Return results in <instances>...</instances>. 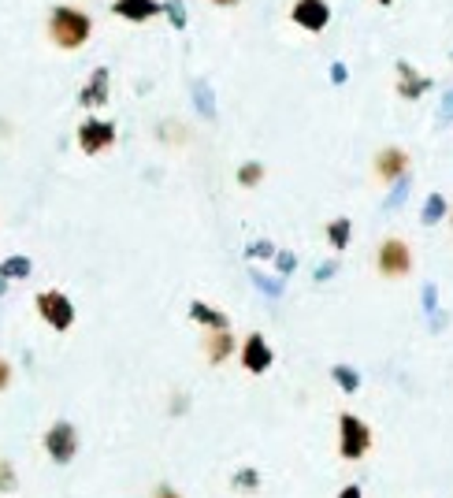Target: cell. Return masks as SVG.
<instances>
[{
  "label": "cell",
  "mask_w": 453,
  "mask_h": 498,
  "mask_svg": "<svg viewBox=\"0 0 453 498\" xmlns=\"http://www.w3.org/2000/svg\"><path fill=\"white\" fill-rule=\"evenodd\" d=\"M93 34V22L86 12L71 8V4H60L53 8V15H48V38H53L56 48H64V53H74V48H82Z\"/></svg>",
  "instance_id": "1"
},
{
  "label": "cell",
  "mask_w": 453,
  "mask_h": 498,
  "mask_svg": "<svg viewBox=\"0 0 453 498\" xmlns=\"http://www.w3.org/2000/svg\"><path fill=\"white\" fill-rule=\"evenodd\" d=\"M372 451V428L357 413H342L338 416V454L346 461H361Z\"/></svg>",
  "instance_id": "2"
},
{
  "label": "cell",
  "mask_w": 453,
  "mask_h": 498,
  "mask_svg": "<svg viewBox=\"0 0 453 498\" xmlns=\"http://www.w3.org/2000/svg\"><path fill=\"white\" fill-rule=\"evenodd\" d=\"M34 305H38V316L48 323L53 331H67L71 323H74V305H71V297L64 290H41L34 297Z\"/></svg>",
  "instance_id": "3"
},
{
  "label": "cell",
  "mask_w": 453,
  "mask_h": 498,
  "mask_svg": "<svg viewBox=\"0 0 453 498\" xmlns=\"http://www.w3.org/2000/svg\"><path fill=\"white\" fill-rule=\"evenodd\" d=\"M375 268H380V276H387V279L409 276V271H413V249H409V242L387 238L380 245V253H375Z\"/></svg>",
  "instance_id": "4"
},
{
  "label": "cell",
  "mask_w": 453,
  "mask_h": 498,
  "mask_svg": "<svg viewBox=\"0 0 453 498\" xmlns=\"http://www.w3.org/2000/svg\"><path fill=\"white\" fill-rule=\"evenodd\" d=\"M45 451L56 465H67L74 454H79V432H74V425L56 420V425L45 432Z\"/></svg>",
  "instance_id": "5"
},
{
  "label": "cell",
  "mask_w": 453,
  "mask_h": 498,
  "mask_svg": "<svg viewBox=\"0 0 453 498\" xmlns=\"http://www.w3.org/2000/svg\"><path fill=\"white\" fill-rule=\"evenodd\" d=\"M290 22L309 34H320V30H327V22H331V4H327V0H294Z\"/></svg>",
  "instance_id": "6"
},
{
  "label": "cell",
  "mask_w": 453,
  "mask_h": 498,
  "mask_svg": "<svg viewBox=\"0 0 453 498\" xmlns=\"http://www.w3.org/2000/svg\"><path fill=\"white\" fill-rule=\"evenodd\" d=\"M112 145H115V127L108 119H86L79 127V149L86 157L105 153V149H112Z\"/></svg>",
  "instance_id": "7"
},
{
  "label": "cell",
  "mask_w": 453,
  "mask_h": 498,
  "mask_svg": "<svg viewBox=\"0 0 453 498\" xmlns=\"http://www.w3.org/2000/svg\"><path fill=\"white\" fill-rule=\"evenodd\" d=\"M271 361H275V354H271V346H268V339L264 335H249L245 342H242V368L245 372H253V376H261V372H268L271 368Z\"/></svg>",
  "instance_id": "8"
},
{
  "label": "cell",
  "mask_w": 453,
  "mask_h": 498,
  "mask_svg": "<svg viewBox=\"0 0 453 498\" xmlns=\"http://www.w3.org/2000/svg\"><path fill=\"white\" fill-rule=\"evenodd\" d=\"M375 176L383 183H397L401 176H409V153L397 145H387L380 149V157H375Z\"/></svg>",
  "instance_id": "9"
},
{
  "label": "cell",
  "mask_w": 453,
  "mask_h": 498,
  "mask_svg": "<svg viewBox=\"0 0 453 498\" xmlns=\"http://www.w3.org/2000/svg\"><path fill=\"white\" fill-rule=\"evenodd\" d=\"M201 350H205L209 365H226V361L235 357L238 342H235L231 328H216V331H209V335H205V342H201Z\"/></svg>",
  "instance_id": "10"
},
{
  "label": "cell",
  "mask_w": 453,
  "mask_h": 498,
  "mask_svg": "<svg viewBox=\"0 0 453 498\" xmlns=\"http://www.w3.org/2000/svg\"><path fill=\"white\" fill-rule=\"evenodd\" d=\"M427 90H432V79H427V74H420L409 60H397V93L406 97V101H420Z\"/></svg>",
  "instance_id": "11"
},
{
  "label": "cell",
  "mask_w": 453,
  "mask_h": 498,
  "mask_svg": "<svg viewBox=\"0 0 453 498\" xmlns=\"http://www.w3.org/2000/svg\"><path fill=\"white\" fill-rule=\"evenodd\" d=\"M108 90H112L108 67H97V71L90 74V82L82 86V93H79V105H82V108H100V105L108 101Z\"/></svg>",
  "instance_id": "12"
},
{
  "label": "cell",
  "mask_w": 453,
  "mask_h": 498,
  "mask_svg": "<svg viewBox=\"0 0 453 498\" xmlns=\"http://www.w3.org/2000/svg\"><path fill=\"white\" fill-rule=\"evenodd\" d=\"M112 12L119 19H127V22H149L153 15L164 12V4H160V0H115Z\"/></svg>",
  "instance_id": "13"
},
{
  "label": "cell",
  "mask_w": 453,
  "mask_h": 498,
  "mask_svg": "<svg viewBox=\"0 0 453 498\" xmlns=\"http://www.w3.org/2000/svg\"><path fill=\"white\" fill-rule=\"evenodd\" d=\"M190 320H193V323H201V328H209V331H216V328H231V320H226V313L212 309L209 302H193V305H190Z\"/></svg>",
  "instance_id": "14"
},
{
  "label": "cell",
  "mask_w": 453,
  "mask_h": 498,
  "mask_svg": "<svg viewBox=\"0 0 453 498\" xmlns=\"http://www.w3.org/2000/svg\"><path fill=\"white\" fill-rule=\"evenodd\" d=\"M349 238H354V223H349L346 216H338V219L327 223V242H331V249H346Z\"/></svg>",
  "instance_id": "15"
},
{
  "label": "cell",
  "mask_w": 453,
  "mask_h": 498,
  "mask_svg": "<svg viewBox=\"0 0 453 498\" xmlns=\"http://www.w3.org/2000/svg\"><path fill=\"white\" fill-rule=\"evenodd\" d=\"M446 212H449L446 197H442V193H427V202H423V212H420V219L427 223V228H432V223L446 219Z\"/></svg>",
  "instance_id": "16"
},
{
  "label": "cell",
  "mask_w": 453,
  "mask_h": 498,
  "mask_svg": "<svg viewBox=\"0 0 453 498\" xmlns=\"http://www.w3.org/2000/svg\"><path fill=\"white\" fill-rule=\"evenodd\" d=\"M30 271H34L30 257H8L4 264H0V276H4V279H27Z\"/></svg>",
  "instance_id": "17"
},
{
  "label": "cell",
  "mask_w": 453,
  "mask_h": 498,
  "mask_svg": "<svg viewBox=\"0 0 453 498\" xmlns=\"http://www.w3.org/2000/svg\"><path fill=\"white\" fill-rule=\"evenodd\" d=\"M331 376H335V383L346 391V394H354L357 387H361V376H357V368H349V365H335L331 368Z\"/></svg>",
  "instance_id": "18"
},
{
  "label": "cell",
  "mask_w": 453,
  "mask_h": 498,
  "mask_svg": "<svg viewBox=\"0 0 453 498\" xmlns=\"http://www.w3.org/2000/svg\"><path fill=\"white\" fill-rule=\"evenodd\" d=\"M231 484H235V491H242V494H253V491L261 487V472H257V468H238Z\"/></svg>",
  "instance_id": "19"
},
{
  "label": "cell",
  "mask_w": 453,
  "mask_h": 498,
  "mask_svg": "<svg viewBox=\"0 0 453 498\" xmlns=\"http://www.w3.org/2000/svg\"><path fill=\"white\" fill-rule=\"evenodd\" d=\"M261 179H264V167H261V164L249 160V164H242V167H238V183H242L245 190H249V186H257Z\"/></svg>",
  "instance_id": "20"
},
{
  "label": "cell",
  "mask_w": 453,
  "mask_h": 498,
  "mask_svg": "<svg viewBox=\"0 0 453 498\" xmlns=\"http://www.w3.org/2000/svg\"><path fill=\"white\" fill-rule=\"evenodd\" d=\"M19 477H15V465L12 461H0V491H15Z\"/></svg>",
  "instance_id": "21"
},
{
  "label": "cell",
  "mask_w": 453,
  "mask_h": 498,
  "mask_svg": "<svg viewBox=\"0 0 453 498\" xmlns=\"http://www.w3.org/2000/svg\"><path fill=\"white\" fill-rule=\"evenodd\" d=\"M164 12L171 15L175 30H183V27H186V8H183V0H167V4H164Z\"/></svg>",
  "instance_id": "22"
},
{
  "label": "cell",
  "mask_w": 453,
  "mask_h": 498,
  "mask_svg": "<svg viewBox=\"0 0 453 498\" xmlns=\"http://www.w3.org/2000/svg\"><path fill=\"white\" fill-rule=\"evenodd\" d=\"M406 197H409V179L401 176V179H397V186H394V193L387 197V209H397L401 202H406Z\"/></svg>",
  "instance_id": "23"
},
{
  "label": "cell",
  "mask_w": 453,
  "mask_h": 498,
  "mask_svg": "<svg viewBox=\"0 0 453 498\" xmlns=\"http://www.w3.org/2000/svg\"><path fill=\"white\" fill-rule=\"evenodd\" d=\"M253 283H257L264 294H271V297H279V294H283V283H271L268 276H253Z\"/></svg>",
  "instance_id": "24"
},
{
  "label": "cell",
  "mask_w": 453,
  "mask_h": 498,
  "mask_svg": "<svg viewBox=\"0 0 453 498\" xmlns=\"http://www.w3.org/2000/svg\"><path fill=\"white\" fill-rule=\"evenodd\" d=\"M245 253H249V257H275V245H271V242H253V245L245 249Z\"/></svg>",
  "instance_id": "25"
},
{
  "label": "cell",
  "mask_w": 453,
  "mask_h": 498,
  "mask_svg": "<svg viewBox=\"0 0 453 498\" xmlns=\"http://www.w3.org/2000/svg\"><path fill=\"white\" fill-rule=\"evenodd\" d=\"M275 264H279L283 276H290V271L297 268V257H294V253H275Z\"/></svg>",
  "instance_id": "26"
},
{
  "label": "cell",
  "mask_w": 453,
  "mask_h": 498,
  "mask_svg": "<svg viewBox=\"0 0 453 498\" xmlns=\"http://www.w3.org/2000/svg\"><path fill=\"white\" fill-rule=\"evenodd\" d=\"M423 309H427V313H435V309H439V294H435V287H432V283L423 287Z\"/></svg>",
  "instance_id": "27"
},
{
  "label": "cell",
  "mask_w": 453,
  "mask_h": 498,
  "mask_svg": "<svg viewBox=\"0 0 453 498\" xmlns=\"http://www.w3.org/2000/svg\"><path fill=\"white\" fill-rule=\"evenodd\" d=\"M335 271H338V264H335V261H327V264H320V268H316V283H327V279L335 276Z\"/></svg>",
  "instance_id": "28"
},
{
  "label": "cell",
  "mask_w": 453,
  "mask_h": 498,
  "mask_svg": "<svg viewBox=\"0 0 453 498\" xmlns=\"http://www.w3.org/2000/svg\"><path fill=\"white\" fill-rule=\"evenodd\" d=\"M8 383H12V365L0 357V391H8Z\"/></svg>",
  "instance_id": "29"
},
{
  "label": "cell",
  "mask_w": 453,
  "mask_h": 498,
  "mask_svg": "<svg viewBox=\"0 0 453 498\" xmlns=\"http://www.w3.org/2000/svg\"><path fill=\"white\" fill-rule=\"evenodd\" d=\"M153 498H183V494L175 491V487H167V484H160V487L153 491Z\"/></svg>",
  "instance_id": "30"
},
{
  "label": "cell",
  "mask_w": 453,
  "mask_h": 498,
  "mask_svg": "<svg viewBox=\"0 0 453 498\" xmlns=\"http://www.w3.org/2000/svg\"><path fill=\"white\" fill-rule=\"evenodd\" d=\"M453 119V93H446V101H442V123Z\"/></svg>",
  "instance_id": "31"
},
{
  "label": "cell",
  "mask_w": 453,
  "mask_h": 498,
  "mask_svg": "<svg viewBox=\"0 0 453 498\" xmlns=\"http://www.w3.org/2000/svg\"><path fill=\"white\" fill-rule=\"evenodd\" d=\"M338 498H364V494H361V487H357V484H349V487H342V494H338Z\"/></svg>",
  "instance_id": "32"
},
{
  "label": "cell",
  "mask_w": 453,
  "mask_h": 498,
  "mask_svg": "<svg viewBox=\"0 0 453 498\" xmlns=\"http://www.w3.org/2000/svg\"><path fill=\"white\" fill-rule=\"evenodd\" d=\"M331 79H335V82H346V67H342V64L331 67Z\"/></svg>",
  "instance_id": "33"
},
{
  "label": "cell",
  "mask_w": 453,
  "mask_h": 498,
  "mask_svg": "<svg viewBox=\"0 0 453 498\" xmlns=\"http://www.w3.org/2000/svg\"><path fill=\"white\" fill-rule=\"evenodd\" d=\"M212 4H216V8H235L238 0H212Z\"/></svg>",
  "instance_id": "34"
},
{
  "label": "cell",
  "mask_w": 453,
  "mask_h": 498,
  "mask_svg": "<svg viewBox=\"0 0 453 498\" xmlns=\"http://www.w3.org/2000/svg\"><path fill=\"white\" fill-rule=\"evenodd\" d=\"M375 4H383V8H387V4H394V0H375Z\"/></svg>",
  "instance_id": "35"
},
{
  "label": "cell",
  "mask_w": 453,
  "mask_h": 498,
  "mask_svg": "<svg viewBox=\"0 0 453 498\" xmlns=\"http://www.w3.org/2000/svg\"><path fill=\"white\" fill-rule=\"evenodd\" d=\"M4 283H8V279H4V276H0V294H4Z\"/></svg>",
  "instance_id": "36"
},
{
  "label": "cell",
  "mask_w": 453,
  "mask_h": 498,
  "mask_svg": "<svg viewBox=\"0 0 453 498\" xmlns=\"http://www.w3.org/2000/svg\"><path fill=\"white\" fill-rule=\"evenodd\" d=\"M449 223H453V209H449Z\"/></svg>",
  "instance_id": "37"
}]
</instances>
